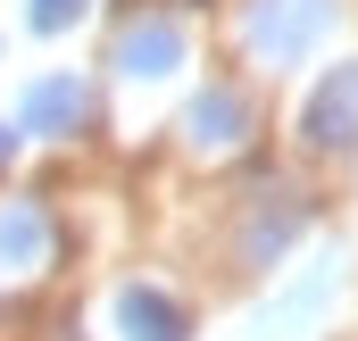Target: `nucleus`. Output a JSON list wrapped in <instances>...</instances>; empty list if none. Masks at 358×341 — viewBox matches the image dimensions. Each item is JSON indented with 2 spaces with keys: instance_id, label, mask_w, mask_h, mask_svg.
<instances>
[{
  "instance_id": "nucleus-1",
  "label": "nucleus",
  "mask_w": 358,
  "mask_h": 341,
  "mask_svg": "<svg viewBox=\"0 0 358 341\" xmlns=\"http://www.w3.org/2000/svg\"><path fill=\"white\" fill-rule=\"evenodd\" d=\"M334 25V0H250L242 17V42L267 59V67H300Z\"/></svg>"
},
{
  "instance_id": "nucleus-2",
  "label": "nucleus",
  "mask_w": 358,
  "mask_h": 341,
  "mask_svg": "<svg viewBox=\"0 0 358 341\" xmlns=\"http://www.w3.org/2000/svg\"><path fill=\"white\" fill-rule=\"evenodd\" d=\"M300 133H308V150H358V59H350V67H334L325 84L308 92Z\"/></svg>"
},
{
  "instance_id": "nucleus-3",
  "label": "nucleus",
  "mask_w": 358,
  "mask_h": 341,
  "mask_svg": "<svg viewBox=\"0 0 358 341\" xmlns=\"http://www.w3.org/2000/svg\"><path fill=\"white\" fill-rule=\"evenodd\" d=\"M84 117H92V84L84 75H34L25 100H17V133H42V142L50 133H76Z\"/></svg>"
},
{
  "instance_id": "nucleus-4",
  "label": "nucleus",
  "mask_w": 358,
  "mask_h": 341,
  "mask_svg": "<svg viewBox=\"0 0 358 341\" xmlns=\"http://www.w3.org/2000/svg\"><path fill=\"white\" fill-rule=\"evenodd\" d=\"M50 250H59L50 208H42V200H8V208H0V275H34Z\"/></svg>"
},
{
  "instance_id": "nucleus-5",
  "label": "nucleus",
  "mask_w": 358,
  "mask_h": 341,
  "mask_svg": "<svg viewBox=\"0 0 358 341\" xmlns=\"http://www.w3.org/2000/svg\"><path fill=\"white\" fill-rule=\"evenodd\" d=\"M117 67H125L134 84H159V75H176V67H183V25H176V17H142V25H125V42H117Z\"/></svg>"
},
{
  "instance_id": "nucleus-6",
  "label": "nucleus",
  "mask_w": 358,
  "mask_h": 341,
  "mask_svg": "<svg viewBox=\"0 0 358 341\" xmlns=\"http://www.w3.org/2000/svg\"><path fill=\"white\" fill-rule=\"evenodd\" d=\"M117 333L125 341H192V325H183V308L167 300V291L125 283V291H117Z\"/></svg>"
},
{
  "instance_id": "nucleus-7",
  "label": "nucleus",
  "mask_w": 358,
  "mask_h": 341,
  "mask_svg": "<svg viewBox=\"0 0 358 341\" xmlns=\"http://www.w3.org/2000/svg\"><path fill=\"white\" fill-rule=\"evenodd\" d=\"M183 133H192V150H234V142L250 133L242 92H200V100H192V117H183Z\"/></svg>"
},
{
  "instance_id": "nucleus-8",
  "label": "nucleus",
  "mask_w": 358,
  "mask_h": 341,
  "mask_svg": "<svg viewBox=\"0 0 358 341\" xmlns=\"http://www.w3.org/2000/svg\"><path fill=\"white\" fill-rule=\"evenodd\" d=\"M292 233H300V208H292V200H283V208H267V217H259V225H250V258H259V266H275V250H283V242H292Z\"/></svg>"
},
{
  "instance_id": "nucleus-9",
  "label": "nucleus",
  "mask_w": 358,
  "mask_h": 341,
  "mask_svg": "<svg viewBox=\"0 0 358 341\" xmlns=\"http://www.w3.org/2000/svg\"><path fill=\"white\" fill-rule=\"evenodd\" d=\"M76 17H84V0H25V25L34 34H67Z\"/></svg>"
},
{
  "instance_id": "nucleus-10",
  "label": "nucleus",
  "mask_w": 358,
  "mask_h": 341,
  "mask_svg": "<svg viewBox=\"0 0 358 341\" xmlns=\"http://www.w3.org/2000/svg\"><path fill=\"white\" fill-rule=\"evenodd\" d=\"M250 341H300V333H283V325H259V333H250Z\"/></svg>"
},
{
  "instance_id": "nucleus-11",
  "label": "nucleus",
  "mask_w": 358,
  "mask_h": 341,
  "mask_svg": "<svg viewBox=\"0 0 358 341\" xmlns=\"http://www.w3.org/2000/svg\"><path fill=\"white\" fill-rule=\"evenodd\" d=\"M8 150H17V133H8V125H0V159H8Z\"/></svg>"
}]
</instances>
